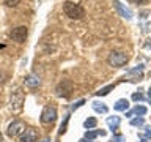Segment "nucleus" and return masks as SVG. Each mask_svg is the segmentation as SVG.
I'll return each instance as SVG.
<instances>
[{"mask_svg":"<svg viewBox=\"0 0 151 142\" xmlns=\"http://www.w3.org/2000/svg\"><path fill=\"white\" fill-rule=\"evenodd\" d=\"M134 2L137 5H146V3H148V0H134Z\"/></svg>","mask_w":151,"mask_h":142,"instance_id":"b1692460","label":"nucleus"},{"mask_svg":"<svg viewBox=\"0 0 151 142\" xmlns=\"http://www.w3.org/2000/svg\"><path fill=\"white\" fill-rule=\"evenodd\" d=\"M25 84L30 85V87H35V85H40V79L35 78V76H27V78H25Z\"/></svg>","mask_w":151,"mask_h":142,"instance_id":"2eb2a0df","label":"nucleus"},{"mask_svg":"<svg viewBox=\"0 0 151 142\" xmlns=\"http://www.w3.org/2000/svg\"><path fill=\"white\" fill-rule=\"evenodd\" d=\"M73 88H74L73 80L63 79V80H60V82H58V85H57V88H55V92H57V95H58V96L68 98V96H71V93H73Z\"/></svg>","mask_w":151,"mask_h":142,"instance_id":"f03ea898","label":"nucleus"},{"mask_svg":"<svg viewBox=\"0 0 151 142\" xmlns=\"http://www.w3.org/2000/svg\"><path fill=\"white\" fill-rule=\"evenodd\" d=\"M143 68H145V66L143 65H139V66H135V68H132V70H129V71H127V73H129V74H135V73H142V71H143Z\"/></svg>","mask_w":151,"mask_h":142,"instance_id":"6ab92c4d","label":"nucleus"},{"mask_svg":"<svg viewBox=\"0 0 151 142\" xmlns=\"http://www.w3.org/2000/svg\"><path fill=\"white\" fill-rule=\"evenodd\" d=\"M143 123H145V120H143L142 117L134 118V120H131V125H132V126H143Z\"/></svg>","mask_w":151,"mask_h":142,"instance_id":"f3484780","label":"nucleus"},{"mask_svg":"<svg viewBox=\"0 0 151 142\" xmlns=\"http://www.w3.org/2000/svg\"><path fill=\"white\" fill-rule=\"evenodd\" d=\"M148 96H150V99H151V87H150V90H148Z\"/></svg>","mask_w":151,"mask_h":142,"instance_id":"bb28decb","label":"nucleus"},{"mask_svg":"<svg viewBox=\"0 0 151 142\" xmlns=\"http://www.w3.org/2000/svg\"><path fill=\"white\" fill-rule=\"evenodd\" d=\"M2 139H3V136H2V133H0V142H2Z\"/></svg>","mask_w":151,"mask_h":142,"instance_id":"cd10ccee","label":"nucleus"},{"mask_svg":"<svg viewBox=\"0 0 151 142\" xmlns=\"http://www.w3.org/2000/svg\"><path fill=\"white\" fill-rule=\"evenodd\" d=\"M98 134H99V136H106V131H104V130H99Z\"/></svg>","mask_w":151,"mask_h":142,"instance_id":"a878e982","label":"nucleus"},{"mask_svg":"<svg viewBox=\"0 0 151 142\" xmlns=\"http://www.w3.org/2000/svg\"><path fill=\"white\" fill-rule=\"evenodd\" d=\"M132 99H134V101H142L143 96H142V93H134L132 95Z\"/></svg>","mask_w":151,"mask_h":142,"instance_id":"5701e85b","label":"nucleus"},{"mask_svg":"<svg viewBox=\"0 0 151 142\" xmlns=\"http://www.w3.org/2000/svg\"><path fill=\"white\" fill-rule=\"evenodd\" d=\"M110 142H124V137L120 136V134H118V136H113Z\"/></svg>","mask_w":151,"mask_h":142,"instance_id":"412c9836","label":"nucleus"},{"mask_svg":"<svg viewBox=\"0 0 151 142\" xmlns=\"http://www.w3.org/2000/svg\"><path fill=\"white\" fill-rule=\"evenodd\" d=\"M22 104H24V93L17 88V90H14L13 95H11V107L14 111H19V109L22 107Z\"/></svg>","mask_w":151,"mask_h":142,"instance_id":"0eeeda50","label":"nucleus"},{"mask_svg":"<svg viewBox=\"0 0 151 142\" xmlns=\"http://www.w3.org/2000/svg\"><path fill=\"white\" fill-rule=\"evenodd\" d=\"M96 136H99L98 131H87L85 133V139H94Z\"/></svg>","mask_w":151,"mask_h":142,"instance_id":"aec40b11","label":"nucleus"},{"mask_svg":"<svg viewBox=\"0 0 151 142\" xmlns=\"http://www.w3.org/2000/svg\"><path fill=\"white\" fill-rule=\"evenodd\" d=\"M27 35H28V30H27L25 25H19V27H16V28L11 30V38L16 43H25Z\"/></svg>","mask_w":151,"mask_h":142,"instance_id":"20e7f679","label":"nucleus"},{"mask_svg":"<svg viewBox=\"0 0 151 142\" xmlns=\"http://www.w3.org/2000/svg\"><path fill=\"white\" fill-rule=\"evenodd\" d=\"M79 142H87V139H80Z\"/></svg>","mask_w":151,"mask_h":142,"instance_id":"c85d7f7f","label":"nucleus"},{"mask_svg":"<svg viewBox=\"0 0 151 142\" xmlns=\"http://www.w3.org/2000/svg\"><path fill=\"white\" fill-rule=\"evenodd\" d=\"M63 11L69 19H76V21H79V19H82L85 16L83 7L79 3H74V2H65L63 3Z\"/></svg>","mask_w":151,"mask_h":142,"instance_id":"f257e3e1","label":"nucleus"},{"mask_svg":"<svg viewBox=\"0 0 151 142\" xmlns=\"http://www.w3.org/2000/svg\"><path fill=\"white\" fill-rule=\"evenodd\" d=\"M140 142H148V141H145V139H142V141H140Z\"/></svg>","mask_w":151,"mask_h":142,"instance_id":"c756f323","label":"nucleus"},{"mask_svg":"<svg viewBox=\"0 0 151 142\" xmlns=\"http://www.w3.org/2000/svg\"><path fill=\"white\" fill-rule=\"evenodd\" d=\"M120 122H121L120 117H109L107 118V125H109V128H110L112 131L116 130V128L120 126Z\"/></svg>","mask_w":151,"mask_h":142,"instance_id":"f8f14e48","label":"nucleus"},{"mask_svg":"<svg viewBox=\"0 0 151 142\" xmlns=\"http://www.w3.org/2000/svg\"><path fill=\"white\" fill-rule=\"evenodd\" d=\"M24 131H25V125H24L22 122L16 120V122H13L11 125H9V128H8V136H9V137H16V136H19V134H22Z\"/></svg>","mask_w":151,"mask_h":142,"instance_id":"423d86ee","label":"nucleus"},{"mask_svg":"<svg viewBox=\"0 0 151 142\" xmlns=\"http://www.w3.org/2000/svg\"><path fill=\"white\" fill-rule=\"evenodd\" d=\"M127 107H129V101L124 98H121V99H118V101L115 103V111H127Z\"/></svg>","mask_w":151,"mask_h":142,"instance_id":"9b49d317","label":"nucleus"},{"mask_svg":"<svg viewBox=\"0 0 151 142\" xmlns=\"http://www.w3.org/2000/svg\"><path fill=\"white\" fill-rule=\"evenodd\" d=\"M3 3L9 8H13V7H17V5L21 3V0H3Z\"/></svg>","mask_w":151,"mask_h":142,"instance_id":"a211bd4d","label":"nucleus"},{"mask_svg":"<svg viewBox=\"0 0 151 142\" xmlns=\"http://www.w3.org/2000/svg\"><path fill=\"white\" fill-rule=\"evenodd\" d=\"M113 88H115V85H113V84L107 85V87H102L101 90H98V92H96V96H106V95H109Z\"/></svg>","mask_w":151,"mask_h":142,"instance_id":"4468645a","label":"nucleus"},{"mask_svg":"<svg viewBox=\"0 0 151 142\" xmlns=\"http://www.w3.org/2000/svg\"><path fill=\"white\" fill-rule=\"evenodd\" d=\"M148 112V109H146L145 106H135L132 111H129V112H126V117H132V115H139V117H142V115H145V114Z\"/></svg>","mask_w":151,"mask_h":142,"instance_id":"9d476101","label":"nucleus"},{"mask_svg":"<svg viewBox=\"0 0 151 142\" xmlns=\"http://www.w3.org/2000/svg\"><path fill=\"white\" fill-rule=\"evenodd\" d=\"M145 136H146V137H150V139H151V128H146V133H145Z\"/></svg>","mask_w":151,"mask_h":142,"instance_id":"393cba45","label":"nucleus"},{"mask_svg":"<svg viewBox=\"0 0 151 142\" xmlns=\"http://www.w3.org/2000/svg\"><path fill=\"white\" fill-rule=\"evenodd\" d=\"M113 5H115V8H116V11H118L120 16L126 17V19H132V11H131L129 8L123 7V5L120 3V0H113Z\"/></svg>","mask_w":151,"mask_h":142,"instance_id":"1a4fd4ad","label":"nucleus"},{"mask_svg":"<svg viewBox=\"0 0 151 142\" xmlns=\"http://www.w3.org/2000/svg\"><path fill=\"white\" fill-rule=\"evenodd\" d=\"M36 139H38V133L36 130H32V128H28L21 134V142H36Z\"/></svg>","mask_w":151,"mask_h":142,"instance_id":"6e6552de","label":"nucleus"},{"mask_svg":"<svg viewBox=\"0 0 151 142\" xmlns=\"http://www.w3.org/2000/svg\"><path fill=\"white\" fill-rule=\"evenodd\" d=\"M129 60V57H127L124 52H112L110 55H109V65L110 66H115V68H118V66H123L126 63V62Z\"/></svg>","mask_w":151,"mask_h":142,"instance_id":"7ed1b4c3","label":"nucleus"},{"mask_svg":"<svg viewBox=\"0 0 151 142\" xmlns=\"http://www.w3.org/2000/svg\"><path fill=\"white\" fill-rule=\"evenodd\" d=\"M96 123H98V120H96L94 117H88L87 120L83 122V126H85V128H88V130H90V128H94V126H96Z\"/></svg>","mask_w":151,"mask_h":142,"instance_id":"dca6fc26","label":"nucleus"},{"mask_svg":"<svg viewBox=\"0 0 151 142\" xmlns=\"http://www.w3.org/2000/svg\"><path fill=\"white\" fill-rule=\"evenodd\" d=\"M57 120V109L54 106L44 107V111L41 114V122L42 123H54Z\"/></svg>","mask_w":151,"mask_h":142,"instance_id":"39448f33","label":"nucleus"},{"mask_svg":"<svg viewBox=\"0 0 151 142\" xmlns=\"http://www.w3.org/2000/svg\"><path fill=\"white\" fill-rule=\"evenodd\" d=\"M91 106H93V109H94L96 112H101V114H107V111H109L106 104H104V103H99V101H93Z\"/></svg>","mask_w":151,"mask_h":142,"instance_id":"ddd939ff","label":"nucleus"},{"mask_svg":"<svg viewBox=\"0 0 151 142\" xmlns=\"http://www.w3.org/2000/svg\"><path fill=\"white\" fill-rule=\"evenodd\" d=\"M83 103H85L83 99H79L77 103H74V104H73V107H71V109H73V111H76V109H77V107H80V106H82Z\"/></svg>","mask_w":151,"mask_h":142,"instance_id":"4be33fe9","label":"nucleus"}]
</instances>
